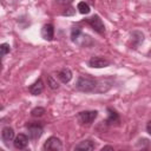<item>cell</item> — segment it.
Instances as JSON below:
<instances>
[{
  "instance_id": "2",
  "label": "cell",
  "mask_w": 151,
  "mask_h": 151,
  "mask_svg": "<svg viewBox=\"0 0 151 151\" xmlns=\"http://www.w3.org/2000/svg\"><path fill=\"white\" fill-rule=\"evenodd\" d=\"M71 39L73 42H76L77 45L79 46H87L88 44H91V38L86 34H84L79 27H74L72 28V32H71Z\"/></svg>"
},
{
  "instance_id": "11",
  "label": "cell",
  "mask_w": 151,
  "mask_h": 151,
  "mask_svg": "<svg viewBox=\"0 0 151 151\" xmlns=\"http://www.w3.org/2000/svg\"><path fill=\"white\" fill-rule=\"evenodd\" d=\"M58 78L64 84L68 83L72 79V72H71V70L70 68H63V70H60L59 73H58Z\"/></svg>"
},
{
  "instance_id": "4",
  "label": "cell",
  "mask_w": 151,
  "mask_h": 151,
  "mask_svg": "<svg viewBox=\"0 0 151 151\" xmlns=\"http://www.w3.org/2000/svg\"><path fill=\"white\" fill-rule=\"evenodd\" d=\"M27 131H28V137L33 140H37L41 137L42 132H44V129H42V125L39 124V123H35V122H32L27 125Z\"/></svg>"
},
{
  "instance_id": "18",
  "label": "cell",
  "mask_w": 151,
  "mask_h": 151,
  "mask_svg": "<svg viewBox=\"0 0 151 151\" xmlns=\"http://www.w3.org/2000/svg\"><path fill=\"white\" fill-rule=\"evenodd\" d=\"M32 116L33 117H41L44 113H45V109L44 107H35L32 110Z\"/></svg>"
},
{
  "instance_id": "13",
  "label": "cell",
  "mask_w": 151,
  "mask_h": 151,
  "mask_svg": "<svg viewBox=\"0 0 151 151\" xmlns=\"http://www.w3.org/2000/svg\"><path fill=\"white\" fill-rule=\"evenodd\" d=\"M94 147H96L94 143L90 139H86V140H83L79 144H77L74 146V150H94Z\"/></svg>"
},
{
  "instance_id": "1",
  "label": "cell",
  "mask_w": 151,
  "mask_h": 151,
  "mask_svg": "<svg viewBox=\"0 0 151 151\" xmlns=\"http://www.w3.org/2000/svg\"><path fill=\"white\" fill-rule=\"evenodd\" d=\"M96 86H97V79L88 76H80L76 83V88L81 92H94Z\"/></svg>"
},
{
  "instance_id": "22",
  "label": "cell",
  "mask_w": 151,
  "mask_h": 151,
  "mask_svg": "<svg viewBox=\"0 0 151 151\" xmlns=\"http://www.w3.org/2000/svg\"><path fill=\"white\" fill-rule=\"evenodd\" d=\"M58 2H60V4H65V5H67V4H71L73 0H57Z\"/></svg>"
},
{
  "instance_id": "9",
  "label": "cell",
  "mask_w": 151,
  "mask_h": 151,
  "mask_svg": "<svg viewBox=\"0 0 151 151\" xmlns=\"http://www.w3.org/2000/svg\"><path fill=\"white\" fill-rule=\"evenodd\" d=\"M41 35H42V38H44L45 40L51 41V40L53 39V37H54V27H53V25H52V24L45 25V26L41 28Z\"/></svg>"
},
{
  "instance_id": "10",
  "label": "cell",
  "mask_w": 151,
  "mask_h": 151,
  "mask_svg": "<svg viewBox=\"0 0 151 151\" xmlns=\"http://www.w3.org/2000/svg\"><path fill=\"white\" fill-rule=\"evenodd\" d=\"M28 90H29L31 94H33V96L40 94V93L44 91V83H42V80H41V79H38L37 81H34V83L29 86Z\"/></svg>"
},
{
  "instance_id": "19",
  "label": "cell",
  "mask_w": 151,
  "mask_h": 151,
  "mask_svg": "<svg viewBox=\"0 0 151 151\" xmlns=\"http://www.w3.org/2000/svg\"><path fill=\"white\" fill-rule=\"evenodd\" d=\"M9 50H11V47H9V45L8 44H6V42H4V44H1L0 45V51H1V57H5L8 52H9Z\"/></svg>"
},
{
  "instance_id": "14",
  "label": "cell",
  "mask_w": 151,
  "mask_h": 151,
  "mask_svg": "<svg viewBox=\"0 0 151 151\" xmlns=\"http://www.w3.org/2000/svg\"><path fill=\"white\" fill-rule=\"evenodd\" d=\"M131 39H132V46L133 48H136L144 39V35L142 32H138V31H134L132 34H131Z\"/></svg>"
},
{
  "instance_id": "12",
  "label": "cell",
  "mask_w": 151,
  "mask_h": 151,
  "mask_svg": "<svg viewBox=\"0 0 151 151\" xmlns=\"http://www.w3.org/2000/svg\"><path fill=\"white\" fill-rule=\"evenodd\" d=\"M1 138H2V140L5 143L11 142L14 138V131H13V129L9 127V126H5L2 129V131H1Z\"/></svg>"
},
{
  "instance_id": "17",
  "label": "cell",
  "mask_w": 151,
  "mask_h": 151,
  "mask_svg": "<svg viewBox=\"0 0 151 151\" xmlns=\"http://www.w3.org/2000/svg\"><path fill=\"white\" fill-rule=\"evenodd\" d=\"M47 84H48V86H50L52 90H57V88L59 87V84H58L57 79H54L52 76H48V77H47Z\"/></svg>"
},
{
  "instance_id": "15",
  "label": "cell",
  "mask_w": 151,
  "mask_h": 151,
  "mask_svg": "<svg viewBox=\"0 0 151 151\" xmlns=\"http://www.w3.org/2000/svg\"><path fill=\"white\" fill-rule=\"evenodd\" d=\"M77 8H78V11L81 13V14H88L90 13V6L85 2V1H81V2H79L78 4V6H77Z\"/></svg>"
},
{
  "instance_id": "8",
  "label": "cell",
  "mask_w": 151,
  "mask_h": 151,
  "mask_svg": "<svg viewBox=\"0 0 151 151\" xmlns=\"http://www.w3.org/2000/svg\"><path fill=\"white\" fill-rule=\"evenodd\" d=\"M13 145L15 149H19V150H22L25 149L27 145H28V137L24 133H19L15 138H14V142H13Z\"/></svg>"
},
{
  "instance_id": "5",
  "label": "cell",
  "mask_w": 151,
  "mask_h": 151,
  "mask_svg": "<svg viewBox=\"0 0 151 151\" xmlns=\"http://www.w3.org/2000/svg\"><path fill=\"white\" fill-rule=\"evenodd\" d=\"M44 150H47V151H60L63 149V144H61V140L57 137H50L44 146H42Z\"/></svg>"
},
{
  "instance_id": "16",
  "label": "cell",
  "mask_w": 151,
  "mask_h": 151,
  "mask_svg": "<svg viewBox=\"0 0 151 151\" xmlns=\"http://www.w3.org/2000/svg\"><path fill=\"white\" fill-rule=\"evenodd\" d=\"M107 111H109L107 123L112 124V123H114V122H118V114H117V112H116V111H113V110H111V109H109Z\"/></svg>"
},
{
  "instance_id": "21",
  "label": "cell",
  "mask_w": 151,
  "mask_h": 151,
  "mask_svg": "<svg viewBox=\"0 0 151 151\" xmlns=\"http://www.w3.org/2000/svg\"><path fill=\"white\" fill-rule=\"evenodd\" d=\"M146 131H147L149 134H151V120H149L147 124H146Z\"/></svg>"
},
{
  "instance_id": "6",
  "label": "cell",
  "mask_w": 151,
  "mask_h": 151,
  "mask_svg": "<svg viewBox=\"0 0 151 151\" xmlns=\"http://www.w3.org/2000/svg\"><path fill=\"white\" fill-rule=\"evenodd\" d=\"M87 24L98 33L103 34L105 32V26H104V22L101 21V19L99 18V15H93L91 18H87L86 19Z\"/></svg>"
},
{
  "instance_id": "3",
  "label": "cell",
  "mask_w": 151,
  "mask_h": 151,
  "mask_svg": "<svg viewBox=\"0 0 151 151\" xmlns=\"http://www.w3.org/2000/svg\"><path fill=\"white\" fill-rule=\"evenodd\" d=\"M98 116V111H83V112H79L78 116H77V119L78 122L81 124V125H88L91 124Z\"/></svg>"
},
{
  "instance_id": "23",
  "label": "cell",
  "mask_w": 151,
  "mask_h": 151,
  "mask_svg": "<svg viewBox=\"0 0 151 151\" xmlns=\"http://www.w3.org/2000/svg\"><path fill=\"white\" fill-rule=\"evenodd\" d=\"M106 149H110V150H112L113 147H112V146H104V147H103L101 150H106Z\"/></svg>"
},
{
  "instance_id": "7",
  "label": "cell",
  "mask_w": 151,
  "mask_h": 151,
  "mask_svg": "<svg viewBox=\"0 0 151 151\" xmlns=\"http://www.w3.org/2000/svg\"><path fill=\"white\" fill-rule=\"evenodd\" d=\"M110 65V61L103 57H92L88 60V66L93 68H103Z\"/></svg>"
},
{
  "instance_id": "20",
  "label": "cell",
  "mask_w": 151,
  "mask_h": 151,
  "mask_svg": "<svg viewBox=\"0 0 151 151\" xmlns=\"http://www.w3.org/2000/svg\"><path fill=\"white\" fill-rule=\"evenodd\" d=\"M63 14H64V15H72V14H74V9L70 7V8H68V11H65Z\"/></svg>"
}]
</instances>
